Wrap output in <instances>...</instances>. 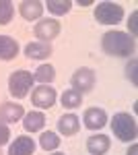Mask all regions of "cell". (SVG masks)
I'll return each instance as SVG.
<instances>
[{
  "instance_id": "cb8c5ba5",
  "label": "cell",
  "mask_w": 138,
  "mask_h": 155,
  "mask_svg": "<svg viewBox=\"0 0 138 155\" xmlns=\"http://www.w3.org/2000/svg\"><path fill=\"white\" fill-rule=\"evenodd\" d=\"M136 17H138V12H132V17H130V29H132V33H136Z\"/></svg>"
},
{
  "instance_id": "5bb4252c",
  "label": "cell",
  "mask_w": 138,
  "mask_h": 155,
  "mask_svg": "<svg viewBox=\"0 0 138 155\" xmlns=\"http://www.w3.org/2000/svg\"><path fill=\"white\" fill-rule=\"evenodd\" d=\"M19 11L23 15V19L27 21H33V19H39L41 12H43V4L39 0H25L19 4Z\"/></svg>"
},
{
  "instance_id": "5b68a950",
  "label": "cell",
  "mask_w": 138,
  "mask_h": 155,
  "mask_svg": "<svg viewBox=\"0 0 138 155\" xmlns=\"http://www.w3.org/2000/svg\"><path fill=\"white\" fill-rule=\"evenodd\" d=\"M70 83H72V89L74 91L87 93V91H91L93 87H95V72L91 68H87V66H82V68H79V71L72 74Z\"/></svg>"
},
{
  "instance_id": "ba28073f",
  "label": "cell",
  "mask_w": 138,
  "mask_h": 155,
  "mask_svg": "<svg viewBox=\"0 0 138 155\" xmlns=\"http://www.w3.org/2000/svg\"><path fill=\"white\" fill-rule=\"evenodd\" d=\"M82 122H85V126L89 130H99V128H103L107 124V114L101 107H89L85 112V116H82Z\"/></svg>"
},
{
  "instance_id": "9c48e42d",
  "label": "cell",
  "mask_w": 138,
  "mask_h": 155,
  "mask_svg": "<svg viewBox=\"0 0 138 155\" xmlns=\"http://www.w3.org/2000/svg\"><path fill=\"white\" fill-rule=\"evenodd\" d=\"M25 116V110L21 104H12V101H6L0 106V122L4 124H11V122H19V120Z\"/></svg>"
},
{
  "instance_id": "44dd1931",
  "label": "cell",
  "mask_w": 138,
  "mask_h": 155,
  "mask_svg": "<svg viewBox=\"0 0 138 155\" xmlns=\"http://www.w3.org/2000/svg\"><path fill=\"white\" fill-rule=\"evenodd\" d=\"M12 15H14V4L11 0H0V25L11 23Z\"/></svg>"
},
{
  "instance_id": "7a4b0ae2",
  "label": "cell",
  "mask_w": 138,
  "mask_h": 155,
  "mask_svg": "<svg viewBox=\"0 0 138 155\" xmlns=\"http://www.w3.org/2000/svg\"><path fill=\"white\" fill-rule=\"evenodd\" d=\"M111 130H114V134L120 141L130 143V141L136 139V134H138L136 120L132 118L130 114H126V112H120V114H115L114 120H111Z\"/></svg>"
},
{
  "instance_id": "ac0fdd59",
  "label": "cell",
  "mask_w": 138,
  "mask_h": 155,
  "mask_svg": "<svg viewBox=\"0 0 138 155\" xmlns=\"http://www.w3.org/2000/svg\"><path fill=\"white\" fill-rule=\"evenodd\" d=\"M82 104V93L74 91V89H68L62 93V106L68 107V110H74V107H81Z\"/></svg>"
},
{
  "instance_id": "9a60e30c",
  "label": "cell",
  "mask_w": 138,
  "mask_h": 155,
  "mask_svg": "<svg viewBox=\"0 0 138 155\" xmlns=\"http://www.w3.org/2000/svg\"><path fill=\"white\" fill-rule=\"evenodd\" d=\"M19 54V44L11 35H0V60H12Z\"/></svg>"
},
{
  "instance_id": "7402d4cb",
  "label": "cell",
  "mask_w": 138,
  "mask_h": 155,
  "mask_svg": "<svg viewBox=\"0 0 138 155\" xmlns=\"http://www.w3.org/2000/svg\"><path fill=\"white\" fill-rule=\"evenodd\" d=\"M8 139H11V130H8V124L0 122V147L8 143Z\"/></svg>"
},
{
  "instance_id": "e0dca14e",
  "label": "cell",
  "mask_w": 138,
  "mask_h": 155,
  "mask_svg": "<svg viewBox=\"0 0 138 155\" xmlns=\"http://www.w3.org/2000/svg\"><path fill=\"white\" fill-rule=\"evenodd\" d=\"M54 79H56V72H54L52 64H41L33 74V81H39V83H43V85H50Z\"/></svg>"
},
{
  "instance_id": "2e32d148",
  "label": "cell",
  "mask_w": 138,
  "mask_h": 155,
  "mask_svg": "<svg viewBox=\"0 0 138 155\" xmlns=\"http://www.w3.org/2000/svg\"><path fill=\"white\" fill-rule=\"evenodd\" d=\"M43 124H46V116L41 112H29V114H25V118H23V126H25V130H29V132L41 130Z\"/></svg>"
},
{
  "instance_id": "277c9868",
  "label": "cell",
  "mask_w": 138,
  "mask_h": 155,
  "mask_svg": "<svg viewBox=\"0 0 138 155\" xmlns=\"http://www.w3.org/2000/svg\"><path fill=\"white\" fill-rule=\"evenodd\" d=\"M95 19L101 25H115L124 19V8L117 2H99L95 8Z\"/></svg>"
},
{
  "instance_id": "8992f818",
  "label": "cell",
  "mask_w": 138,
  "mask_h": 155,
  "mask_svg": "<svg viewBox=\"0 0 138 155\" xmlns=\"http://www.w3.org/2000/svg\"><path fill=\"white\" fill-rule=\"evenodd\" d=\"M33 33L39 41L50 44V41L60 33V23H58L56 19H41V21L33 27Z\"/></svg>"
},
{
  "instance_id": "d6986e66",
  "label": "cell",
  "mask_w": 138,
  "mask_h": 155,
  "mask_svg": "<svg viewBox=\"0 0 138 155\" xmlns=\"http://www.w3.org/2000/svg\"><path fill=\"white\" fill-rule=\"evenodd\" d=\"M39 145H41V149L43 151H54V149H58L60 147V139H58L56 132H43L41 137H39Z\"/></svg>"
},
{
  "instance_id": "3957f363",
  "label": "cell",
  "mask_w": 138,
  "mask_h": 155,
  "mask_svg": "<svg viewBox=\"0 0 138 155\" xmlns=\"http://www.w3.org/2000/svg\"><path fill=\"white\" fill-rule=\"evenodd\" d=\"M33 87V74L27 71H17L11 74L8 79V91L12 97L17 99H23L29 95V89Z\"/></svg>"
},
{
  "instance_id": "ffe728a7",
  "label": "cell",
  "mask_w": 138,
  "mask_h": 155,
  "mask_svg": "<svg viewBox=\"0 0 138 155\" xmlns=\"http://www.w3.org/2000/svg\"><path fill=\"white\" fill-rule=\"evenodd\" d=\"M47 11L54 12V15H66L72 8V2L70 0H47Z\"/></svg>"
},
{
  "instance_id": "6da1fadb",
  "label": "cell",
  "mask_w": 138,
  "mask_h": 155,
  "mask_svg": "<svg viewBox=\"0 0 138 155\" xmlns=\"http://www.w3.org/2000/svg\"><path fill=\"white\" fill-rule=\"evenodd\" d=\"M101 48L109 56L126 58V56H132L134 54L136 41H134L132 35H128L124 31H107L103 35V39H101Z\"/></svg>"
},
{
  "instance_id": "8fae6325",
  "label": "cell",
  "mask_w": 138,
  "mask_h": 155,
  "mask_svg": "<svg viewBox=\"0 0 138 155\" xmlns=\"http://www.w3.org/2000/svg\"><path fill=\"white\" fill-rule=\"evenodd\" d=\"M35 151V141L29 137H17L14 143L8 149V155H33Z\"/></svg>"
},
{
  "instance_id": "52a82bcc",
  "label": "cell",
  "mask_w": 138,
  "mask_h": 155,
  "mask_svg": "<svg viewBox=\"0 0 138 155\" xmlns=\"http://www.w3.org/2000/svg\"><path fill=\"white\" fill-rule=\"evenodd\" d=\"M31 101H33V106L41 107V110H47V107H52L56 104V89H52L50 85H41V87L33 89Z\"/></svg>"
},
{
  "instance_id": "4fadbf2b",
  "label": "cell",
  "mask_w": 138,
  "mask_h": 155,
  "mask_svg": "<svg viewBox=\"0 0 138 155\" xmlns=\"http://www.w3.org/2000/svg\"><path fill=\"white\" fill-rule=\"evenodd\" d=\"M79 128H81V120H79V116H74V114H64L62 118L58 120V130L62 132L64 137L76 134Z\"/></svg>"
},
{
  "instance_id": "484cf974",
  "label": "cell",
  "mask_w": 138,
  "mask_h": 155,
  "mask_svg": "<svg viewBox=\"0 0 138 155\" xmlns=\"http://www.w3.org/2000/svg\"><path fill=\"white\" fill-rule=\"evenodd\" d=\"M52 155H64V153H52Z\"/></svg>"
},
{
  "instance_id": "30bf717a",
  "label": "cell",
  "mask_w": 138,
  "mask_h": 155,
  "mask_svg": "<svg viewBox=\"0 0 138 155\" xmlns=\"http://www.w3.org/2000/svg\"><path fill=\"white\" fill-rule=\"evenodd\" d=\"M52 54V44H46V41H31L25 46V56L33 60H41L47 58Z\"/></svg>"
},
{
  "instance_id": "7c38bea8",
  "label": "cell",
  "mask_w": 138,
  "mask_h": 155,
  "mask_svg": "<svg viewBox=\"0 0 138 155\" xmlns=\"http://www.w3.org/2000/svg\"><path fill=\"white\" fill-rule=\"evenodd\" d=\"M87 151L91 155H103L109 151V139L105 134H93L87 139Z\"/></svg>"
},
{
  "instance_id": "603a6c76",
  "label": "cell",
  "mask_w": 138,
  "mask_h": 155,
  "mask_svg": "<svg viewBox=\"0 0 138 155\" xmlns=\"http://www.w3.org/2000/svg\"><path fill=\"white\" fill-rule=\"evenodd\" d=\"M128 77L132 79V83L136 85V60H132V64L128 66Z\"/></svg>"
},
{
  "instance_id": "d4e9b609",
  "label": "cell",
  "mask_w": 138,
  "mask_h": 155,
  "mask_svg": "<svg viewBox=\"0 0 138 155\" xmlns=\"http://www.w3.org/2000/svg\"><path fill=\"white\" fill-rule=\"evenodd\" d=\"M136 151H138V147H136V145H132V147L128 149V153H126V155H136Z\"/></svg>"
}]
</instances>
